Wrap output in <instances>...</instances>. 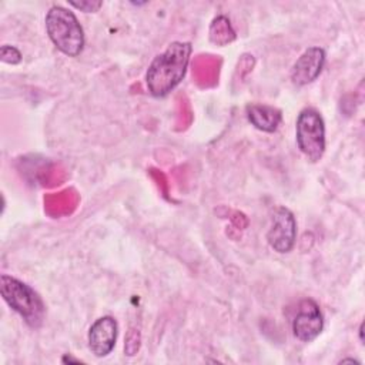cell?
Masks as SVG:
<instances>
[{
  "label": "cell",
  "instance_id": "9a60e30c",
  "mask_svg": "<svg viewBox=\"0 0 365 365\" xmlns=\"http://www.w3.org/2000/svg\"><path fill=\"white\" fill-rule=\"evenodd\" d=\"M346 362H351V364H361L358 359H354V358H346V359H341L339 364H346Z\"/></svg>",
  "mask_w": 365,
  "mask_h": 365
},
{
  "label": "cell",
  "instance_id": "7a4b0ae2",
  "mask_svg": "<svg viewBox=\"0 0 365 365\" xmlns=\"http://www.w3.org/2000/svg\"><path fill=\"white\" fill-rule=\"evenodd\" d=\"M46 31L51 43L66 56L77 57L84 48V30L76 14L63 7L53 6L44 19Z\"/></svg>",
  "mask_w": 365,
  "mask_h": 365
},
{
  "label": "cell",
  "instance_id": "8992f818",
  "mask_svg": "<svg viewBox=\"0 0 365 365\" xmlns=\"http://www.w3.org/2000/svg\"><path fill=\"white\" fill-rule=\"evenodd\" d=\"M324 328V318L318 304L305 298L298 304L297 314L292 319V334L301 342H312Z\"/></svg>",
  "mask_w": 365,
  "mask_h": 365
},
{
  "label": "cell",
  "instance_id": "2e32d148",
  "mask_svg": "<svg viewBox=\"0 0 365 365\" xmlns=\"http://www.w3.org/2000/svg\"><path fill=\"white\" fill-rule=\"evenodd\" d=\"M358 331H359V341H361V344H364V322H361Z\"/></svg>",
  "mask_w": 365,
  "mask_h": 365
},
{
  "label": "cell",
  "instance_id": "4fadbf2b",
  "mask_svg": "<svg viewBox=\"0 0 365 365\" xmlns=\"http://www.w3.org/2000/svg\"><path fill=\"white\" fill-rule=\"evenodd\" d=\"M68 4L73 6V7L77 9V10L84 11V13H96V11H98V9L103 6V1H90V0L74 1V0H70Z\"/></svg>",
  "mask_w": 365,
  "mask_h": 365
},
{
  "label": "cell",
  "instance_id": "ba28073f",
  "mask_svg": "<svg viewBox=\"0 0 365 365\" xmlns=\"http://www.w3.org/2000/svg\"><path fill=\"white\" fill-rule=\"evenodd\" d=\"M325 50L322 47H308L294 63L291 80L295 86H307L318 78L325 64Z\"/></svg>",
  "mask_w": 365,
  "mask_h": 365
},
{
  "label": "cell",
  "instance_id": "30bf717a",
  "mask_svg": "<svg viewBox=\"0 0 365 365\" xmlns=\"http://www.w3.org/2000/svg\"><path fill=\"white\" fill-rule=\"evenodd\" d=\"M235 38V31L232 30L230 20L225 16H218L212 20L210 27V40L218 46L231 43Z\"/></svg>",
  "mask_w": 365,
  "mask_h": 365
},
{
  "label": "cell",
  "instance_id": "7c38bea8",
  "mask_svg": "<svg viewBox=\"0 0 365 365\" xmlns=\"http://www.w3.org/2000/svg\"><path fill=\"white\" fill-rule=\"evenodd\" d=\"M138 348H140V331L131 327L128 329V334H127V338H125L124 351H125L127 355L133 356V355L137 354Z\"/></svg>",
  "mask_w": 365,
  "mask_h": 365
},
{
  "label": "cell",
  "instance_id": "52a82bcc",
  "mask_svg": "<svg viewBox=\"0 0 365 365\" xmlns=\"http://www.w3.org/2000/svg\"><path fill=\"white\" fill-rule=\"evenodd\" d=\"M118 335V324L111 315L97 318L88 328L87 342L88 349L97 358H104L111 354Z\"/></svg>",
  "mask_w": 365,
  "mask_h": 365
},
{
  "label": "cell",
  "instance_id": "277c9868",
  "mask_svg": "<svg viewBox=\"0 0 365 365\" xmlns=\"http://www.w3.org/2000/svg\"><path fill=\"white\" fill-rule=\"evenodd\" d=\"M295 137L299 151L309 163H318L327 147L325 123L321 113L312 107L299 111L295 124Z\"/></svg>",
  "mask_w": 365,
  "mask_h": 365
},
{
  "label": "cell",
  "instance_id": "5bb4252c",
  "mask_svg": "<svg viewBox=\"0 0 365 365\" xmlns=\"http://www.w3.org/2000/svg\"><path fill=\"white\" fill-rule=\"evenodd\" d=\"M61 362H80V359H77V358H73L70 354H66L63 358H61Z\"/></svg>",
  "mask_w": 365,
  "mask_h": 365
},
{
  "label": "cell",
  "instance_id": "5b68a950",
  "mask_svg": "<svg viewBox=\"0 0 365 365\" xmlns=\"http://www.w3.org/2000/svg\"><path fill=\"white\" fill-rule=\"evenodd\" d=\"M297 240V221L291 210L287 207H278L272 214V224L267 232V241L269 247L279 252H289Z\"/></svg>",
  "mask_w": 365,
  "mask_h": 365
},
{
  "label": "cell",
  "instance_id": "6da1fadb",
  "mask_svg": "<svg viewBox=\"0 0 365 365\" xmlns=\"http://www.w3.org/2000/svg\"><path fill=\"white\" fill-rule=\"evenodd\" d=\"M192 46L190 41H173L154 57L145 73L147 90L153 97H164L184 78Z\"/></svg>",
  "mask_w": 365,
  "mask_h": 365
},
{
  "label": "cell",
  "instance_id": "3957f363",
  "mask_svg": "<svg viewBox=\"0 0 365 365\" xmlns=\"http://www.w3.org/2000/svg\"><path fill=\"white\" fill-rule=\"evenodd\" d=\"M0 294L4 302L31 327H41L46 317V305L41 297L26 282L3 274L0 277Z\"/></svg>",
  "mask_w": 365,
  "mask_h": 365
},
{
  "label": "cell",
  "instance_id": "9c48e42d",
  "mask_svg": "<svg viewBox=\"0 0 365 365\" xmlns=\"http://www.w3.org/2000/svg\"><path fill=\"white\" fill-rule=\"evenodd\" d=\"M247 118L257 130L264 133H274L282 121L281 110L267 104H250L247 106Z\"/></svg>",
  "mask_w": 365,
  "mask_h": 365
},
{
  "label": "cell",
  "instance_id": "8fae6325",
  "mask_svg": "<svg viewBox=\"0 0 365 365\" xmlns=\"http://www.w3.org/2000/svg\"><path fill=\"white\" fill-rule=\"evenodd\" d=\"M0 60L7 64H19L21 61V53L17 47L10 44H3L0 47Z\"/></svg>",
  "mask_w": 365,
  "mask_h": 365
}]
</instances>
